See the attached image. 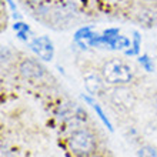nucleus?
Returning a JSON list of instances; mask_svg holds the SVG:
<instances>
[{"label":"nucleus","mask_w":157,"mask_h":157,"mask_svg":"<svg viewBox=\"0 0 157 157\" xmlns=\"http://www.w3.org/2000/svg\"><path fill=\"white\" fill-rule=\"evenodd\" d=\"M100 73L107 84H114V86H123L133 80L132 66L121 59H110L104 62L100 69Z\"/></svg>","instance_id":"1"},{"label":"nucleus","mask_w":157,"mask_h":157,"mask_svg":"<svg viewBox=\"0 0 157 157\" xmlns=\"http://www.w3.org/2000/svg\"><path fill=\"white\" fill-rule=\"evenodd\" d=\"M67 144H69L71 153H75L76 156L87 157L96 151L97 140L89 128H77L70 134Z\"/></svg>","instance_id":"2"},{"label":"nucleus","mask_w":157,"mask_h":157,"mask_svg":"<svg viewBox=\"0 0 157 157\" xmlns=\"http://www.w3.org/2000/svg\"><path fill=\"white\" fill-rule=\"evenodd\" d=\"M30 49L33 50V53L39 59L44 60V62H50L54 56L53 41L50 40L47 36H40V37L33 39L32 43H30Z\"/></svg>","instance_id":"3"},{"label":"nucleus","mask_w":157,"mask_h":157,"mask_svg":"<svg viewBox=\"0 0 157 157\" xmlns=\"http://www.w3.org/2000/svg\"><path fill=\"white\" fill-rule=\"evenodd\" d=\"M19 73L27 80H41L46 76V69L36 60L23 59L19 63Z\"/></svg>","instance_id":"4"},{"label":"nucleus","mask_w":157,"mask_h":157,"mask_svg":"<svg viewBox=\"0 0 157 157\" xmlns=\"http://www.w3.org/2000/svg\"><path fill=\"white\" fill-rule=\"evenodd\" d=\"M83 83L86 90L90 93L91 96L101 94L104 91V86H106V80L103 78L101 73H96V71H87L83 76Z\"/></svg>","instance_id":"5"},{"label":"nucleus","mask_w":157,"mask_h":157,"mask_svg":"<svg viewBox=\"0 0 157 157\" xmlns=\"http://www.w3.org/2000/svg\"><path fill=\"white\" fill-rule=\"evenodd\" d=\"M109 46L112 47V49H116V50H123L126 47H130V40L127 37H124V36H116L114 39H112V41L109 43Z\"/></svg>","instance_id":"6"},{"label":"nucleus","mask_w":157,"mask_h":157,"mask_svg":"<svg viewBox=\"0 0 157 157\" xmlns=\"http://www.w3.org/2000/svg\"><path fill=\"white\" fill-rule=\"evenodd\" d=\"M84 100H87V101H89V103H90L91 106H93V109H94V110H96V113L99 114L100 120H101V121H103V123L106 124V126H107V127H109V130H113V127H112V123H110V120L107 119V116L104 114V112H103V110H101V107H100L99 104H96L94 101H93V100H90V99H89V97H84Z\"/></svg>","instance_id":"7"},{"label":"nucleus","mask_w":157,"mask_h":157,"mask_svg":"<svg viewBox=\"0 0 157 157\" xmlns=\"http://www.w3.org/2000/svg\"><path fill=\"white\" fill-rule=\"evenodd\" d=\"M139 157H157V149L150 144H143L140 149L137 150Z\"/></svg>","instance_id":"8"},{"label":"nucleus","mask_w":157,"mask_h":157,"mask_svg":"<svg viewBox=\"0 0 157 157\" xmlns=\"http://www.w3.org/2000/svg\"><path fill=\"white\" fill-rule=\"evenodd\" d=\"M140 40H141L140 34L137 33V32H133V44H132L133 49L126 50L124 53L127 54V56H134V54L139 53V49H140Z\"/></svg>","instance_id":"9"},{"label":"nucleus","mask_w":157,"mask_h":157,"mask_svg":"<svg viewBox=\"0 0 157 157\" xmlns=\"http://www.w3.org/2000/svg\"><path fill=\"white\" fill-rule=\"evenodd\" d=\"M93 32H91V27H82L80 30L76 32V36H75V40L76 41H80V40H84V39L90 37Z\"/></svg>","instance_id":"10"},{"label":"nucleus","mask_w":157,"mask_h":157,"mask_svg":"<svg viewBox=\"0 0 157 157\" xmlns=\"http://www.w3.org/2000/svg\"><path fill=\"white\" fill-rule=\"evenodd\" d=\"M139 63L143 66V69H144V70H147V71L153 70V62H151V59H150L147 54L140 56V57H139Z\"/></svg>","instance_id":"11"},{"label":"nucleus","mask_w":157,"mask_h":157,"mask_svg":"<svg viewBox=\"0 0 157 157\" xmlns=\"http://www.w3.org/2000/svg\"><path fill=\"white\" fill-rule=\"evenodd\" d=\"M13 29L16 32H30V27L26 23H21V21H17L16 25L13 26Z\"/></svg>","instance_id":"12"},{"label":"nucleus","mask_w":157,"mask_h":157,"mask_svg":"<svg viewBox=\"0 0 157 157\" xmlns=\"http://www.w3.org/2000/svg\"><path fill=\"white\" fill-rule=\"evenodd\" d=\"M29 33L30 32H17V37L23 41H27L29 40Z\"/></svg>","instance_id":"13"},{"label":"nucleus","mask_w":157,"mask_h":157,"mask_svg":"<svg viewBox=\"0 0 157 157\" xmlns=\"http://www.w3.org/2000/svg\"><path fill=\"white\" fill-rule=\"evenodd\" d=\"M87 157H101V156H99V154H90V156H87Z\"/></svg>","instance_id":"14"}]
</instances>
